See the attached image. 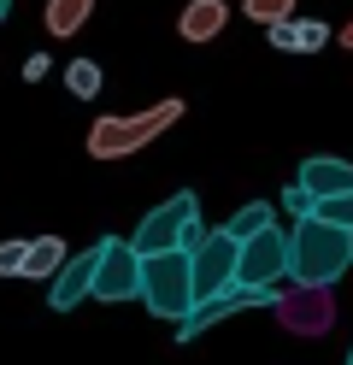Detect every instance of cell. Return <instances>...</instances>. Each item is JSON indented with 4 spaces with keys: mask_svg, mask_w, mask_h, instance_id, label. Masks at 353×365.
<instances>
[{
    "mask_svg": "<svg viewBox=\"0 0 353 365\" xmlns=\"http://www.w3.org/2000/svg\"><path fill=\"white\" fill-rule=\"evenodd\" d=\"M88 12H94V0H47L41 24H47V36H53V41H65V36H77V30L88 24Z\"/></svg>",
    "mask_w": 353,
    "mask_h": 365,
    "instance_id": "5bb4252c",
    "label": "cell"
},
{
    "mask_svg": "<svg viewBox=\"0 0 353 365\" xmlns=\"http://www.w3.org/2000/svg\"><path fill=\"white\" fill-rule=\"evenodd\" d=\"M253 307H277V283H247V277H235L230 289L218 294H200L195 312L177 324V341H195L200 330H212L218 318H235V312H253Z\"/></svg>",
    "mask_w": 353,
    "mask_h": 365,
    "instance_id": "5b68a950",
    "label": "cell"
},
{
    "mask_svg": "<svg viewBox=\"0 0 353 365\" xmlns=\"http://www.w3.org/2000/svg\"><path fill=\"white\" fill-rule=\"evenodd\" d=\"M342 365H353V348H347V359H342Z\"/></svg>",
    "mask_w": 353,
    "mask_h": 365,
    "instance_id": "603a6c76",
    "label": "cell"
},
{
    "mask_svg": "<svg viewBox=\"0 0 353 365\" xmlns=\"http://www.w3.org/2000/svg\"><path fill=\"white\" fill-rule=\"evenodd\" d=\"M141 301L153 318L183 324L195 312L200 289H195V254L188 247H165V254H141Z\"/></svg>",
    "mask_w": 353,
    "mask_h": 365,
    "instance_id": "7a4b0ae2",
    "label": "cell"
},
{
    "mask_svg": "<svg viewBox=\"0 0 353 365\" xmlns=\"http://www.w3.org/2000/svg\"><path fill=\"white\" fill-rule=\"evenodd\" d=\"M242 12L253 18L259 30H265V24H282V18H295V0H242Z\"/></svg>",
    "mask_w": 353,
    "mask_h": 365,
    "instance_id": "e0dca14e",
    "label": "cell"
},
{
    "mask_svg": "<svg viewBox=\"0 0 353 365\" xmlns=\"http://www.w3.org/2000/svg\"><path fill=\"white\" fill-rule=\"evenodd\" d=\"M265 36L282 53H318L329 41V24H318V18H282V24H265Z\"/></svg>",
    "mask_w": 353,
    "mask_h": 365,
    "instance_id": "8fae6325",
    "label": "cell"
},
{
    "mask_svg": "<svg viewBox=\"0 0 353 365\" xmlns=\"http://www.w3.org/2000/svg\"><path fill=\"white\" fill-rule=\"evenodd\" d=\"M177 118H183V101H159L148 112H130V118H101L88 130V153L94 159H124L135 148H148L159 130H171Z\"/></svg>",
    "mask_w": 353,
    "mask_h": 365,
    "instance_id": "277c9868",
    "label": "cell"
},
{
    "mask_svg": "<svg viewBox=\"0 0 353 365\" xmlns=\"http://www.w3.org/2000/svg\"><path fill=\"white\" fill-rule=\"evenodd\" d=\"M200 236H206V224H200V200L188 195V189H177L171 200H159V207L135 224V247L141 254H165V247H200Z\"/></svg>",
    "mask_w": 353,
    "mask_h": 365,
    "instance_id": "3957f363",
    "label": "cell"
},
{
    "mask_svg": "<svg viewBox=\"0 0 353 365\" xmlns=\"http://www.w3.org/2000/svg\"><path fill=\"white\" fill-rule=\"evenodd\" d=\"M94 271H101V242L83 247V254H71L53 277H47V301H53V312H71V307L94 301Z\"/></svg>",
    "mask_w": 353,
    "mask_h": 365,
    "instance_id": "9c48e42d",
    "label": "cell"
},
{
    "mask_svg": "<svg viewBox=\"0 0 353 365\" xmlns=\"http://www.w3.org/2000/svg\"><path fill=\"white\" fill-rule=\"evenodd\" d=\"M65 88L77 101H94V95H101V65H94V59H71L65 65Z\"/></svg>",
    "mask_w": 353,
    "mask_h": 365,
    "instance_id": "2e32d148",
    "label": "cell"
},
{
    "mask_svg": "<svg viewBox=\"0 0 353 365\" xmlns=\"http://www.w3.org/2000/svg\"><path fill=\"white\" fill-rule=\"evenodd\" d=\"M282 318V330H295V336H324L329 324H336V307H329V289L324 283H289V289H277V307Z\"/></svg>",
    "mask_w": 353,
    "mask_h": 365,
    "instance_id": "52a82bcc",
    "label": "cell"
},
{
    "mask_svg": "<svg viewBox=\"0 0 353 365\" xmlns=\"http://www.w3.org/2000/svg\"><path fill=\"white\" fill-rule=\"evenodd\" d=\"M282 207H289L295 218H312V212H318V195H312V189H306V182L295 177L289 189H282Z\"/></svg>",
    "mask_w": 353,
    "mask_h": 365,
    "instance_id": "d6986e66",
    "label": "cell"
},
{
    "mask_svg": "<svg viewBox=\"0 0 353 365\" xmlns=\"http://www.w3.org/2000/svg\"><path fill=\"white\" fill-rule=\"evenodd\" d=\"M300 182L312 189L318 200H329V195H347L353 189V165L347 159H329V153H318V159H306L300 165Z\"/></svg>",
    "mask_w": 353,
    "mask_h": 365,
    "instance_id": "7c38bea8",
    "label": "cell"
},
{
    "mask_svg": "<svg viewBox=\"0 0 353 365\" xmlns=\"http://www.w3.org/2000/svg\"><path fill=\"white\" fill-rule=\"evenodd\" d=\"M224 24H230V6H224V0H188L183 18H177L183 41H218Z\"/></svg>",
    "mask_w": 353,
    "mask_h": 365,
    "instance_id": "4fadbf2b",
    "label": "cell"
},
{
    "mask_svg": "<svg viewBox=\"0 0 353 365\" xmlns=\"http://www.w3.org/2000/svg\"><path fill=\"white\" fill-rule=\"evenodd\" d=\"M318 218H329V224H347V230H353V189H347V195H329V200H318Z\"/></svg>",
    "mask_w": 353,
    "mask_h": 365,
    "instance_id": "ffe728a7",
    "label": "cell"
},
{
    "mask_svg": "<svg viewBox=\"0 0 353 365\" xmlns=\"http://www.w3.org/2000/svg\"><path fill=\"white\" fill-rule=\"evenodd\" d=\"M265 224H271V207H265V200H253V207H242L224 230H230V236H253V230H265Z\"/></svg>",
    "mask_w": 353,
    "mask_h": 365,
    "instance_id": "ac0fdd59",
    "label": "cell"
},
{
    "mask_svg": "<svg viewBox=\"0 0 353 365\" xmlns=\"http://www.w3.org/2000/svg\"><path fill=\"white\" fill-rule=\"evenodd\" d=\"M188 254H195V289L200 294H218L242 277V236H230V230H206L200 247H188Z\"/></svg>",
    "mask_w": 353,
    "mask_h": 365,
    "instance_id": "ba28073f",
    "label": "cell"
},
{
    "mask_svg": "<svg viewBox=\"0 0 353 365\" xmlns=\"http://www.w3.org/2000/svg\"><path fill=\"white\" fill-rule=\"evenodd\" d=\"M242 277L247 283H277V277H289V230H253L242 236Z\"/></svg>",
    "mask_w": 353,
    "mask_h": 365,
    "instance_id": "30bf717a",
    "label": "cell"
},
{
    "mask_svg": "<svg viewBox=\"0 0 353 365\" xmlns=\"http://www.w3.org/2000/svg\"><path fill=\"white\" fill-rule=\"evenodd\" d=\"M353 265V230L329 218H295L289 224V283H336Z\"/></svg>",
    "mask_w": 353,
    "mask_h": 365,
    "instance_id": "6da1fadb",
    "label": "cell"
},
{
    "mask_svg": "<svg viewBox=\"0 0 353 365\" xmlns=\"http://www.w3.org/2000/svg\"><path fill=\"white\" fill-rule=\"evenodd\" d=\"M24 254H30V242H0V277H18Z\"/></svg>",
    "mask_w": 353,
    "mask_h": 365,
    "instance_id": "44dd1931",
    "label": "cell"
},
{
    "mask_svg": "<svg viewBox=\"0 0 353 365\" xmlns=\"http://www.w3.org/2000/svg\"><path fill=\"white\" fill-rule=\"evenodd\" d=\"M94 301L124 307L141 301V247L130 236H106L101 242V271H94Z\"/></svg>",
    "mask_w": 353,
    "mask_h": 365,
    "instance_id": "8992f818",
    "label": "cell"
},
{
    "mask_svg": "<svg viewBox=\"0 0 353 365\" xmlns=\"http://www.w3.org/2000/svg\"><path fill=\"white\" fill-rule=\"evenodd\" d=\"M65 259H71V254H65V242H59V236H36V242H30V254H24V271H18V277H41V283H47Z\"/></svg>",
    "mask_w": 353,
    "mask_h": 365,
    "instance_id": "9a60e30c",
    "label": "cell"
},
{
    "mask_svg": "<svg viewBox=\"0 0 353 365\" xmlns=\"http://www.w3.org/2000/svg\"><path fill=\"white\" fill-rule=\"evenodd\" d=\"M6 12H12V0H0V18H6Z\"/></svg>",
    "mask_w": 353,
    "mask_h": 365,
    "instance_id": "7402d4cb",
    "label": "cell"
}]
</instances>
